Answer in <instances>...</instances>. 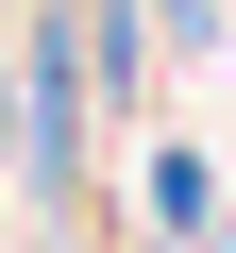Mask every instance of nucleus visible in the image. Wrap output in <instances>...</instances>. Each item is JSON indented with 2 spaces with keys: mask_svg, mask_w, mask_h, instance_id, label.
Wrapping results in <instances>:
<instances>
[{
  "mask_svg": "<svg viewBox=\"0 0 236 253\" xmlns=\"http://www.w3.org/2000/svg\"><path fill=\"white\" fill-rule=\"evenodd\" d=\"M68 152H84V84H68V17L34 34V186H68Z\"/></svg>",
  "mask_w": 236,
  "mask_h": 253,
  "instance_id": "nucleus-1",
  "label": "nucleus"
}]
</instances>
